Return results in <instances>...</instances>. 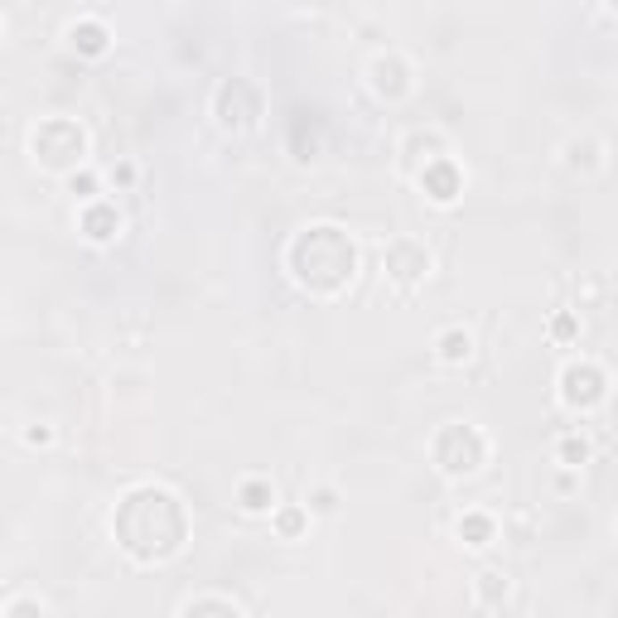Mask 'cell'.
Returning a JSON list of instances; mask_svg holds the SVG:
<instances>
[{"mask_svg":"<svg viewBox=\"0 0 618 618\" xmlns=\"http://www.w3.org/2000/svg\"><path fill=\"white\" fill-rule=\"evenodd\" d=\"M314 261V276H309L305 285L309 290H319V295H329V290H338L343 280H353V246L338 237V228H309L300 242H295V252H290V266L300 271Z\"/></svg>","mask_w":618,"mask_h":618,"instance_id":"6da1fadb","label":"cell"},{"mask_svg":"<svg viewBox=\"0 0 618 618\" xmlns=\"http://www.w3.org/2000/svg\"><path fill=\"white\" fill-rule=\"evenodd\" d=\"M483 455H489V445H483V435L473 430V425H449L445 435L435 439V459L445 473H473L483 464Z\"/></svg>","mask_w":618,"mask_h":618,"instance_id":"7a4b0ae2","label":"cell"},{"mask_svg":"<svg viewBox=\"0 0 618 618\" xmlns=\"http://www.w3.org/2000/svg\"><path fill=\"white\" fill-rule=\"evenodd\" d=\"M561 401H565V406H580V411L599 406V401H604V372H599V367H589V363L565 367V377H561Z\"/></svg>","mask_w":618,"mask_h":618,"instance_id":"3957f363","label":"cell"},{"mask_svg":"<svg viewBox=\"0 0 618 618\" xmlns=\"http://www.w3.org/2000/svg\"><path fill=\"white\" fill-rule=\"evenodd\" d=\"M387 271H391V276H397L401 285H411V280H421L425 271H430V256H425L415 242H391V252H387Z\"/></svg>","mask_w":618,"mask_h":618,"instance_id":"277c9868","label":"cell"},{"mask_svg":"<svg viewBox=\"0 0 618 618\" xmlns=\"http://www.w3.org/2000/svg\"><path fill=\"white\" fill-rule=\"evenodd\" d=\"M372 88L382 92V97H401V92L411 88L406 63H401V58H377L372 63Z\"/></svg>","mask_w":618,"mask_h":618,"instance_id":"5b68a950","label":"cell"},{"mask_svg":"<svg viewBox=\"0 0 618 618\" xmlns=\"http://www.w3.org/2000/svg\"><path fill=\"white\" fill-rule=\"evenodd\" d=\"M421 184L430 188V198H435V204H449V198H455V188H459V180L445 170V164H430V170L421 174Z\"/></svg>","mask_w":618,"mask_h":618,"instance_id":"8992f818","label":"cell"},{"mask_svg":"<svg viewBox=\"0 0 618 618\" xmlns=\"http://www.w3.org/2000/svg\"><path fill=\"white\" fill-rule=\"evenodd\" d=\"M82 228H88L92 242H106V237L116 232V213L112 208H92V213H82Z\"/></svg>","mask_w":618,"mask_h":618,"instance_id":"52a82bcc","label":"cell"},{"mask_svg":"<svg viewBox=\"0 0 618 618\" xmlns=\"http://www.w3.org/2000/svg\"><path fill=\"white\" fill-rule=\"evenodd\" d=\"M439 358H445V363H464V358H469V334L449 329V334L439 338Z\"/></svg>","mask_w":618,"mask_h":618,"instance_id":"ba28073f","label":"cell"},{"mask_svg":"<svg viewBox=\"0 0 618 618\" xmlns=\"http://www.w3.org/2000/svg\"><path fill=\"white\" fill-rule=\"evenodd\" d=\"M271 503H276V493H271L266 483H242V507L246 513H266Z\"/></svg>","mask_w":618,"mask_h":618,"instance_id":"9c48e42d","label":"cell"},{"mask_svg":"<svg viewBox=\"0 0 618 618\" xmlns=\"http://www.w3.org/2000/svg\"><path fill=\"white\" fill-rule=\"evenodd\" d=\"M68 34H73V44H82L88 54H102L106 49V29L102 25H73Z\"/></svg>","mask_w":618,"mask_h":618,"instance_id":"30bf717a","label":"cell"},{"mask_svg":"<svg viewBox=\"0 0 618 618\" xmlns=\"http://www.w3.org/2000/svg\"><path fill=\"white\" fill-rule=\"evenodd\" d=\"M459 537H469V546H489L493 522H483V517H464V522H459Z\"/></svg>","mask_w":618,"mask_h":618,"instance_id":"8fae6325","label":"cell"},{"mask_svg":"<svg viewBox=\"0 0 618 618\" xmlns=\"http://www.w3.org/2000/svg\"><path fill=\"white\" fill-rule=\"evenodd\" d=\"M479 594H483V599H497V594H503V599H507V575H497V570H489V575H479Z\"/></svg>","mask_w":618,"mask_h":618,"instance_id":"7c38bea8","label":"cell"},{"mask_svg":"<svg viewBox=\"0 0 618 618\" xmlns=\"http://www.w3.org/2000/svg\"><path fill=\"white\" fill-rule=\"evenodd\" d=\"M561 459L565 464H585L589 459V445H585V439H575V435H565L561 439Z\"/></svg>","mask_w":618,"mask_h":618,"instance_id":"4fadbf2b","label":"cell"},{"mask_svg":"<svg viewBox=\"0 0 618 618\" xmlns=\"http://www.w3.org/2000/svg\"><path fill=\"white\" fill-rule=\"evenodd\" d=\"M10 618H44V609H39V604H29V599H20L15 609H10Z\"/></svg>","mask_w":618,"mask_h":618,"instance_id":"5bb4252c","label":"cell"},{"mask_svg":"<svg viewBox=\"0 0 618 618\" xmlns=\"http://www.w3.org/2000/svg\"><path fill=\"white\" fill-rule=\"evenodd\" d=\"M184 618H204V614H198V604H188V609H184ZM222 618H242V614H237V604H232V609L222 614Z\"/></svg>","mask_w":618,"mask_h":618,"instance_id":"9a60e30c","label":"cell"},{"mask_svg":"<svg viewBox=\"0 0 618 618\" xmlns=\"http://www.w3.org/2000/svg\"><path fill=\"white\" fill-rule=\"evenodd\" d=\"M300 522H305L300 513H285V517H280V527H285V531H300Z\"/></svg>","mask_w":618,"mask_h":618,"instance_id":"2e32d148","label":"cell"},{"mask_svg":"<svg viewBox=\"0 0 618 618\" xmlns=\"http://www.w3.org/2000/svg\"><path fill=\"white\" fill-rule=\"evenodd\" d=\"M0 34H5V25H0Z\"/></svg>","mask_w":618,"mask_h":618,"instance_id":"e0dca14e","label":"cell"}]
</instances>
